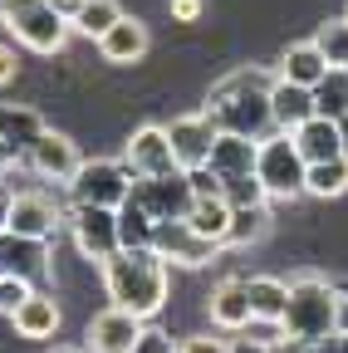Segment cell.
I'll use <instances>...</instances> for the list:
<instances>
[{
	"mask_svg": "<svg viewBox=\"0 0 348 353\" xmlns=\"http://www.w3.org/2000/svg\"><path fill=\"white\" fill-rule=\"evenodd\" d=\"M50 353H89V348H79V343H54Z\"/></svg>",
	"mask_w": 348,
	"mask_h": 353,
	"instance_id": "f6af8a7d",
	"label": "cell"
},
{
	"mask_svg": "<svg viewBox=\"0 0 348 353\" xmlns=\"http://www.w3.org/2000/svg\"><path fill=\"white\" fill-rule=\"evenodd\" d=\"M10 167V148H6V138H0V172Z\"/></svg>",
	"mask_w": 348,
	"mask_h": 353,
	"instance_id": "bcb514c9",
	"label": "cell"
},
{
	"mask_svg": "<svg viewBox=\"0 0 348 353\" xmlns=\"http://www.w3.org/2000/svg\"><path fill=\"white\" fill-rule=\"evenodd\" d=\"M45 241H30V236H15V231H0V275H25V280H39L45 275Z\"/></svg>",
	"mask_w": 348,
	"mask_h": 353,
	"instance_id": "e0dca14e",
	"label": "cell"
},
{
	"mask_svg": "<svg viewBox=\"0 0 348 353\" xmlns=\"http://www.w3.org/2000/svg\"><path fill=\"white\" fill-rule=\"evenodd\" d=\"M127 192H133L127 162L94 157V162H79V172L69 176V201L74 206H123Z\"/></svg>",
	"mask_w": 348,
	"mask_h": 353,
	"instance_id": "8992f818",
	"label": "cell"
},
{
	"mask_svg": "<svg viewBox=\"0 0 348 353\" xmlns=\"http://www.w3.org/2000/svg\"><path fill=\"white\" fill-rule=\"evenodd\" d=\"M50 6H54V10H59V15L74 25V15H79V6H83V0H50Z\"/></svg>",
	"mask_w": 348,
	"mask_h": 353,
	"instance_id": "b9f144b4",
	"label": "cell"
},
{
	"mask_svg": "<svg viewBox=\"0 0 348 353\" xmlns=\"http://www.w3.org/2000/svg\"><path fill=\"white\" fill-rule=\"evenodd\" d=\"M334 304H338V290H334L329 280H319V275H299V280L289 285L280 329H285L289 339H299V343L319 348V343L334 334Z\"/></svg>",
	"mask_w": 348,
	"mask_h": 353,
	"instance_id": "3957f363",
	"label": "cell"
},
{
	"mask_svg": "<svg viewBox=\"0 0 348 353\" xmlns=\"http://www.w3.org/2000/svg\"><path fill=\"white\" fill-rule=\"evenodd\" d=\"M133 353H177V339L162 334V329H143L138 343H133Z\"/></svg>",
	"mask_w": 348,
	"mask_h": 353,
	"instance_id": "d6a6232c",
	"label": "cell"
},
{
	"mask_svg": "<svg viewBox=\"0 0 348 353\" xmlns=\"http://www.w3.org/2000/svg\"><path fill=\"white\" fill-rule=\"evenodd\" d=\"M314 113H324V118H343L348 113V69H329L314 83Z\"/></svg>",
	"mask_w": 348,
	"mask_h": 353,
	"instance_id": "83f0119b",
	"label": "cell"
},
{
	"mask_svg": "<svg viewBox=\"0 0 348 353\" xmlns=\"http://www.w3.org/2000/svg\"><path fill=\"white\" fill-rule=\"evenodd\" d=\"M79 148L64 138V132H39V138L30 143V167H34V176H45V182H59V187H69V176L79 172Z\"/></svg>",
	"mask_w": 348,
	"mask_h": 353,
	"instance_id": "5bb4252c",
	"label": "cell"
},
{
	"mask_svg": "<svg viewBox=\"0 0 348 353\" xmlns=\"http://www.w3.org/2000/svg\"><path fill=\"white\" fill-rule=\"evenodd\" d=\"M304 172H309V162H304V152L294 148L289 132H270V138H260V152H255V176L260 187H265L270 201H289V196H304Z\"/></svg>",
	"mask_w": 348,
	"mask_h": 353,
	"instance_id": "5b68a950",
	"label": "cell"
},
{
	"mask_svg": "<svg viewBox=\"0 0 348 353\" xmlns=\"http://www.w3.org/2000/svg\"><path fill=\"white\" fill-rule=\"evenodd\" d=\"M324 74H329V59L319 54V44H314V39H304V44H289V50H285V59H280V79H289V83H304V88H314Z\"/></svg>",
	"mask_w": 348,
	"mask_h": 353,
	"instance_id": "7402d4cb",
	"label": "cell"
},
{
	"mask_svg": "<svg viewBox=\"0 0 348 353\" xmlns=\"http://www.w3.org/2000/svg\"><path fill=\"white\" fill-rule=\"evenodd\" d=\"M192 176V192L196 196H221V176H216L211 167H196V172H187Z\"/></svg>",
	"mask_w": 348,
	"mask_h": 353,
	"instance_id": "e575fe53",
	"label": "cell"
},
{
	"mask_svg": "<svg viewBox=\"0 0 348 353\" xmlns=\"http://www.w3.org/2000/svg\"><path fill=\"white\" fill-rule=\"evenodd\" d=\"M206 113L221 132H240V138H270L275 118H270V79H260L255 69H240L221 79L206 99Z\"/></svg>",
	"mask_w": 348,
	"mask_h": 353,
	"instance_id": "7a4b0ae2",
	"label": "cell"
},
{
	"mask_svg": "<svg viewBox=\"0 0 348 353\" xmlns=\"http://www.w3.org/2000/svg\"><path fill=\"white\" fill-rule=\"evenodd\" d=\"M152 250L167 260V265H187V270H196V265L216 260V241L196 236L192 231V221H157V231H152Z\"/></svg>",
	"mask_w": 348,
	"mask_h": 353,
	"instance_id": "9c48e42d",
	"label": "cell"
},
{
	"mask_svg": "<svg viewBox=\"0 0 348 353\" xmlns=\"http://www.w3.org/2000/svg\"><path fill=\"white\" fill-rule=\"evenodd\" d=\"M10 196L15 192H0V231H6V221H10Z\"/></svg>",
	"mask_w": 348,
	"mask_h": 353,
	"instance_id": "7bdbcfd3",
	"label": "cell"
},
{
	"mask_svg": "<svg viewBox=\"0 0 348 353\" xmlns=\"http://www.w3.org/2000/svg\"><path fill=\"white\" fill-rule=\"evenodd\" d=\"M187 221H192L196 236H206V241H216V245H226V231H231V201H226V196H196L192 211H187Z\"/></svg>",
	"mask_w": 348,
	"mask_h": 353,
	"instance_id": "cb8c5ba5",
	"label": "cell"
},
{
	"mask_svg": "<svg viewBox=\"0 0 348 353\" xmlns=\"http://www.w3.org/2000/svg\"><path fill=\"white\" fill-rule=\"evenodd\" d=\"M270 236V206L255 201V206H231V231H226V245H255Z\"/></svg>",
	"mask_w": 348,
	"mask_h": 353,
	"instance_id": "d4e9b609",
	"label": "cell"
},
{
	"mask_svg": "<svg viewBox=\"0 0 348 353\" xmlns=\"http://www.w3.org/2000/svg\"><path fill=\"white\" fill-rule=\"evenodd\" d=\"M231 353H270V343H265V339H236Z\"/></svg>",
	"mask_w": 348,
	"mask_h": 353,
	"instance_id": "f35d334b",
	"label": "cell"
},
{
	"mask_svg": "<svg viewBox=\"0 0 348 353\" xmlns=\"http://www.w3.org/2000/svg\"><path fill=\"white\" fill-rule=\"evenodd\" d=\"M177 353H231L226 339H211V334H196V339H182Z\"/></svg>",
	"mask_w": 348,
	"mask_h": 353,
	"instance_id": "836d02e7",
	"label": "cell"
},
{
	"mask_svg": "<svg viewBox=\"0 0 348 353\" xmlns=\"http://www.w3.org/2000/svg\"><path fill=\"white\" fill-rule=\"evenodd\" d=\"M152 231H157V221H152L133 196H127V201L118 206V241H123L127 250H133V245H152Z\"/></svg>",
	"mask_w": 348,
	"mask_h": 353,
	"instance_id": "f1b7e54d",
	"label": "cell"
},
{
	"mask_svg": "<svg viewBox=\"0 0 348 353\" xmlns=\"http://www.w3.org/2000/svg\"><path fill=\"white\" fill-rule=\"evenodd\" d=\"M143 329H147V319H138L133 309L108 304L103 314H94V324H89V353H133Z\"/></svg>",
	"mask_w": 348,
	"mask_h": 353,
	"instance_id": "4fadbf2b",
	"label": "cell"
},
{
	"mask_svg": "<svg viewBox=\"0 0 348 353\" xmlns=\"http://www.w3.org/2000/svg\"><path fill=\"white\" fill-rule=\"evenodd\" d=\"M69 236H74L83 260L103 265L113 250H123V241H118V206H74L69 211Z\"/></svg>",
	"mask_w": 348,
	"mask_h": 353,
	"instance_id": "ba28073f",
	"label": "cell"
},
{
	"mask_svg": "<svg viewBox=\"0 0 348 353\" xmlns=\"http://www.w3.org/2000/svg\"><path fill=\"white\" fill-rule=\"evenodd\" d=\"M221 196H226L231 206H255V201H270V196H265V187H260V176H255V172L226 176V182H221Z\"/></svg>",
	"mask_w": 348,
	"mask_h": 353,
	"instance_id": "4dcf8cb0",
	"label": "cell"
},
{
	"mask_svg": "<svg viewBox=\"0 0 348 353\" xmlns=\"http://www.w3.org/2000/svg\"><path fill=\"white\" fill-rule=\"evenodd\" d=\"M245 290H250V314H255V324H280V319H285V299H289V285H285V280L255 275V280H245Z\"/></svg>",
	"mask_w": 348,
	"mask_h": 353,
	"instance_id": "603a6c76",
	"label": "cell"
},
{
	"mask_svg": "<svg viewBox=\"0 0 348 353\" xmlns=\"http://www.w3.org/2000/svg\"><path fill=\"white\" fill-rule=\"evenodd\" d=\"M255 152H260V143L255 138H240V132H216V143H211V172L221 176H240V172H255Z\"/></svg>",
	"mask_w": 348,
	"mask_h": 353,
	"instance_id": "ffe728a7",
	"label": "cell"
},
{
	"mask_svg": "<svg viewBox=\"0 0 348 353\" xmlns=\"http://www.w3.org/2000/svg\"><path fill=\"white\" fill-rule=\"evenodd\" d=\"M319 353H348V334H338V329H334V334L319 343Z\"/></svg>",
	"mask_w": 348,
	"mask_h": 353,
	"instance_id": "ab89813d",
	"label": "cell"
},
{
	"mask_svg": "<svg viewBox=\"0 0 348 353\" xmlns=\"http://www.w3.org/2000/svg\"><path fill=\"white\" fill-rule=\"evenodd\" d=\"M309 353H319V348H309Z\"/></svg>",
	"mask_w": 348,
	"mask_h": 353,
	"instance_id": "7dc6e473",
	"label": "cell"
},
{
	"mask_svg": "<svg viewBox=\"0 0 348 353\" xmlns=\"http://www.w3.org/2000/svg\"><path fill=\"white\" fill-rule=\"evenodd\" d=\"M0 25L34 54H59L69 30H74L50 0H0Z\"/></svg>",
	"mask_w": 348,
	"mask_h": 353,
	"instance_id": "277c9868",
	"label": "cell"
},
{
	"mask_svg": "<svg viewBox=\"0 0 348 353\" xmlns=\"http://www.w3.org/2000/svg\"><path fill=\"white\" fill-rule=\"evenodd\" d=\"M30 294H34V280H25V275H0V314L10 319Z\"/></svg>",
	"mask_w": 348,
	"mask_h": 353,
	"instance_id": "1f68e13d",
	"label": "cell"
},
{
	"mask_svg": "<svg viewBox=\"0 0 348 353\" xmlns=\"http://www.w3.org/2000/svg\"><path fill=\"white\" fill-rule=\"evenodd\" d=\"M304 192H309V196H343L348 192V157L309 162V172H304Z\"/></svg>",
	"mask_w": 348,
	"mask_h": 353,
	"instance_id": "484cf974",
	"label": "cell"
},
{
	"mask_svg": "<svg viewBox=\"0 0 348 353\" xmlns=\"http://www.w3.org/2000/svg\"><path fill=\"white\" fill-rule=\"evenodd\" d=\"M216 128L211 113H187V118H172L167 123V138H172V152H177V167L182 172H196L211 162V143H216Z\"/></svg>",
	"mask_w": 348,
	"mask_h": 353,
	"instance_id": "30bf717a",
	"label": "cell"
},
{
	"mask_svg": "<svg viewBox=\"0 0 348 353\" xmlns=\"http://www.w3.org/2000/svg\"><path fill=\"white\" fill-rule=\"evenodd\" d=\"M123 162L133 176H167V172H177V152H172V138H167V128H138L133 138H127L123 148Z\"/></svg>",
	"mask_w": 348,
	"mask_h": 353,
	"instance_id": "8fae6325",
	"label": "cell"
},
{
	"mask_svg": "<svg viewBox=\"0 0 348 353\" xmlns=\"http://www.w3.org/2000/svg\"><path fill=\"white\" fill-rule=\"evenodd\" d=\"M133 196L152 221H187L196 192H192V176L177 167V172H167V176H133Z\"/></svg>",
	"mask_w": 348,
	"mask_h": 353,
	"instance_id": "52a82bcc",
	"label": "cell"
},
{
	"mask_svg": "<svg viewBox=\"0 0 348 353\" xmlns=\"http://www.w3.org/2000/svg\"><path fill=\"white\" fill-rule=\"evenodd\" d=\"M270 353H309V343H299V339L280 334V339H270Z\"/></svg>",
	"mask_w": 348,
	"mask_h": 353,
	"instance_id": "8d00e7d4",
	"label": "cell"
},
{
	"mask_svg": "<svg viewBox=\"0 0 348 353\" xmlns=\"http://www.w3.org/2000/svg\"><path fill=\"white\" fill-rule=\"evenodd\" d=\"M338 138H343V157H348V113L338 118Z\"/></svg>",
	"mask_w": 348,
	"mask_h": 353,
	"instance_id": "ee69618b",
	"label": "cell"
},
{
	"mask_svg": "<svg viewBox=\"0 0 348 353\" xmlns=\"http://www.w3.org/2000/svg\"><path fill=\"white\" fill-rule=\"evenodd\" d=\"M147 25L143 20H133V15H123L103 39H99V54L108 59V64H138L143 54H147Z\"/></svg>",
	"mask_w": 348,
	"mask_h": 353,
	"instance_id": "d6986e66",
	"label": "cell"
},
{
	"mask_svg": "<svg viewBox=\"0 0 348 353\" xmlns=\"http://www.w3.org/2000/svg\"><path fill=\"white\" fill-rule=\"evenodd\" d=\"M206 314H211L216 329H250L255 314H250V290H245V280H221V285H216L211 299H206Z\"/></svg>",
	"mask_w": 348,
	"mask_h": 353,
	"instance_id": "2e32d148",
	"label": "cell"
},
{
	"mask_svg": "<svg viewBox=\"0 0 348 353\" xmlns=\"http://www.w3.org/2000/svg\"><path fill=\"white\" fill-rule=\"evenodd\" d=\"M118 20H123L118 0H83L79 15H74V30H79V34H89V39H103Z\"/></svg>",
	"mask_w": 348,
	"mask_h": 353,
	"instance_id": "4316f807",
	"label": "cell"
},
{
	"mask_svg": "<svg viewBox=\"0 0 348 353\" xmlns=\"http://www.w3.org/2000/svg\"><path fill=\"white\" fill-rule=\"evenodd\" d=\"M294 148L304 152V162H329V157H343V138H338V118H324L314 113L309 123H299L294 132Z\"/></svg>",
	"mask_w": 348,
	"mask_h": 353,
	"instance_id": "ac0fdd59",
	"label": "cell"
},
{
	"mask_svg": "<svg viewBox=\"0 0 348 353\" xmlns=\"http://www.w3.org/2000/svg\"><path fill=\"white\" fill-rule=\"evenodd\" d=\"M314 44H319V54L329 59V69H348V15L319 25L314 30Z\"/></svg>",
	"mask_w": 348,
	"mask_h": 353,
	"instance_id": "f546056e",
	"label": "cell"
},
{
	"mask_svg": "<svg viewBox=\"0 0 348 353\" xmlns=\"http://www.w3.org/2000/svg\"><path fill=\"white\" fill-rule=\"evenodd\" d=\"M59 206L50 192H15L10 196V221H6V231L15 236H30V241H50L59 231Z\"/></svg>",
	"mask_w": 348,
	"mask_h": 353,
	"instance_id": "7c38bea8",
	"label": "cell"
},
{
	"mask_svg": "<svg viewBox=\"0 0 348 353\" xmlns=\"http://www.w3.org/2000/svg\"><path fill=\"white\" fill-rule=\"evenodd\" d=\"M334 329L348 334V294H338V304H334Z\"/></svg>",
	"mask_w": 348,
	"mask_h": 353,
	"instance_id": "60d3db41",
	"label": "cell"
},
{
	"mask_svg": "<svg viewBox=\"0 0 348 353\" xmlns=\"http://www.w3.org/2000/svg\"><path fill=\"white\" fill-rule=\"evenodd\" d=\"M270 118L280 132H294L299 123L314 118V88L289 83V79H270Z\"/></svg>",
	"mask_w": 348,
	"mask_h": 353,
	"instance_id": "9a60e30c",
	"label": "cell"
},
{
	"mask_svg": "<svg viewBox=\"0 0 348 353\" xmlns=\"http://www.w3.org/2000/svg\"><path fill=\"white\" fill-rule=\"evenodd\" d=\"M10 324H15V334L20 339H54L59 334V304H54V294H30L15 314H10Z\"/></svg>",
	"mask_w": 348,
	"mask_h": 353,
	"instance_id": "44dd1931",
	"label": "cell"
},
{
	"mask_svg": "<svg viewBox=\"0 0 348 353\" xmlns=\"http://www.w3.org/2000/svg\"><path fill=\"white\" fill-rule=\"evenodd\" d=\"M15 79V50H10V44H0V88H6Z\"/></svg>",
	"mask_w": 348,
	"mask_h": 353,
	"instance_id": "d590c367",
	"label": "cell"
},
{
	"mask_svg": "<svg viewBox=\"0 0 348 353\" xmlns=\"http://www.w3.org/2000/svg\"><path fill=\"white\" fill-rule=\"evenodd\" d=\"M172 15H177V20H196L201 15V0H172Z\"/></svg>",
	"mask_w": 348,
	"mask_h": 353,
	"instance_id": "74e56055",
	"label": "cell"
},
{
	"mask_svg": "<svg viewBox=\"0 0 348 353\" xmlns=\"http://www.w3.org/2000/svg\"><path fill=\"white\" fill-rule=\"evenodd\" d=\"M103 290L118 309H133L138 319H152L157 309L167 304L172 294V280H167V260L152 250V245H133V250H113L103 260Z\"/></svg>",
	"mask_w": 348,
	"mask_h": 353,
	"instance_id": "6da1fadb",
	"label": "cell"
}]
</instances>
